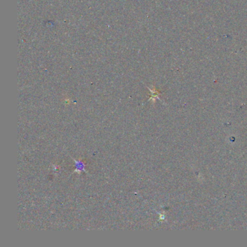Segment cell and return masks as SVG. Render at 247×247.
Here are the masks:
<instances>
[{
    "label": "cell",
    "mask_w": 247,
    "mask_h": 247,
    "mask_svg": "<svg viewBox=\"0 0 247 247\" xmlns=\"http://www.w3.org/2000/svg\"><path fill=\"white\" fill-rule=\"evenodd\" d=\"M75 162V166H76V169L75 170V172H78V173H81V171H86L85 170V164L83 162V161L81 160H74Z\"/></svg>",
    "instance_id": "obj_1"
}]
</instances>
